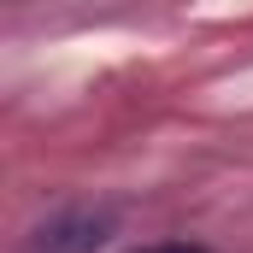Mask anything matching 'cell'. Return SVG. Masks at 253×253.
<instances>
[{
	"instance_id": "6da1fadb",
	"label": "cell",
	"mask_w": 253,
	"mask_h": 253,
	"mask_svg": "<svg viewBox=\"0 0 253 253\" xmlns=\"http://www.w3.org/2000/svg\"><path fill=\"white\" fill-rule=\"evenodd\" d=\"M112 230H118L112 212H59L30 236L24 253H100L112 242Z\"/></svg>"
},
{
	"instance_id": "7a4b0ae2",
	"label": "cell",
	"mask_w": 253,
	"mask_h": 253,
	"mask_svg": "<svg viewBox=\"0 0 253 253\" xmlns=\"http://www.w3.org/2000/svg\"><path fill=\"white\" fill-rule=\"evenodd\" d=\"M135 253H212L200 242H153V248H135Z\"/></svg>"
}]
</instances>
